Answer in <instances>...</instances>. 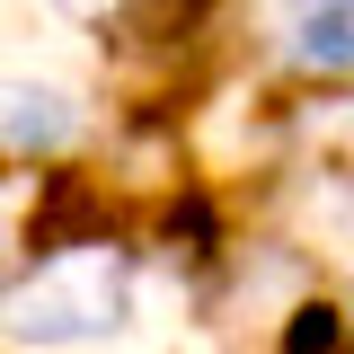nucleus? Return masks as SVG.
<instances>
[{
    "mask_svg": "<svg viewBox=\"0 0 354 354\" xmlns=\"http://www.w3.org/2000/svg\"><path fill=\"white\" fill-rule=\"evenodd\" d=\"M115 319H124V248H106V239L44 248L27 283L9 292V328L36 346H80V337H106Z\"/></svg>",
    "mask_w": 354,
    "mask_h": 354,
    "instance_id": "nucleus-1",
    "label": "nucleus"
},
{
    "mask_svg": "<svg viewBox=\"0 0 354 354\" xmlns=\"http://www.w3.org/2000/svg\"><path fill=\"white\" fill-rule=\"evenodd\" d=\"M204 18H213V0H124L115 9V53H124L133 80H151V62L177 71L195 36H204Z\"/></svg>",
    "mask_w": 354,
    "mask_h": 354,
    "instance_id": "nucleus-2",
    "label": "nucleus"
},
{
    "mask_svg": "<svg viewBox=\"0 0 354 354\" xmlns=\"http://www.w3.org/2000/svg\"><path fill=\"white\" fill-rule=\"evenodd\" d=\"M71 124H80V115H71L62 88H9V97H0V133H9L18 151H62Z\"/></svg>",
    "mask_w": 354,
    "mask_h": 354,
    "instance_id": "nucleus-3",
    "label": "nucleus"
},
{
    "mask_svg": "<svg viewBox=\"0 0 354 354\" xmlns=\"http://www.w3.org/2000/svg\"><path fill=\"white\" fill-rule=\"evenodd\" d=\"M292 62L319 71V80H346V71H354V0H337V9H301Z\"/></svg>",
    "mask_w": 354,
    "mask_h": 354,
    "instance_id": "nucleus-4",
    "label": "nucleus"
},
{
    "mask_svg": "<svg viewBox=\"0 0 354 354\" xmlns=\"http://www.w3.org/2000/svg\"><path fill=\"white\" fill-rule=\"evenodd\" d=\"M346 346H354V328H346L337 301H292L283 310V354H346Z\"/></svg>",
    "mask_w": 354,
    "mask_h": 354,
    "instance_id": "nucleus-5",
    "label": "nucleus"
}]
</instances>
